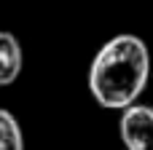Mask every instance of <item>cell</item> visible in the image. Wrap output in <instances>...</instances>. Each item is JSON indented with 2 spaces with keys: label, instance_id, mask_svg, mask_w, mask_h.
Returning <instances> with one entry per match:
<instances>
[{
  "label": "cell",
  "instance_id": "2",
  "mask_svg": "<svg viewBox=\"0 0 153 150\" xmlns=\"http://www.w3.org/2000/svg\"><path fill=\"white\" fill-rule=\"evenodd\" d=\"M118 129L126 150H153V107L137 102L124 107Z\"/></svg>",
  "mask_w": 153,
  "mask_h": 150
},
{
  "label": "cell",
  "instance_id": "1",
  "mask_svg": "<svg viewBox=\"0 0 153 150\" xmlns=\"http://www.w3.org/2000/svg\"><path fill=\"white\" fill-rule=\"evenodd\" d=\"M151 78V54L143 38L121 32L91 59L89 91L105 110H124L137 102Z\"/></svg>",
  "mask_w": 153,
  "mask_h": 150
},
{
  "label": "cell",
  "instance_id": "3",
  "mask_svg": "<svg viewBox=\"0 0 153 150\" xmlns=\"http://www.w3.org/2000/svg\"><path fill=\"white\" fill-rule=\"evenodd\" d=\"M22 46L16 35L0 32V86H11L22 72Z\"/></svg>",
  "mask_w": 153,
  "mask_h": 150
},
{
  "label": "cell",
  "instance_id": "4",
  "mask_svg": "<svg viewBox=\"0 0 153 150\" xmlns=\"http://www.w3.org/2000/svg\"><path fill=\"white\" fill-rule=\"evenodd\" d=\"M0 150H24L22 126L13 113L0 107Z\"/></svg>",
  "mask_w": 153,
  "mask_h": 150
}]
</instances>
